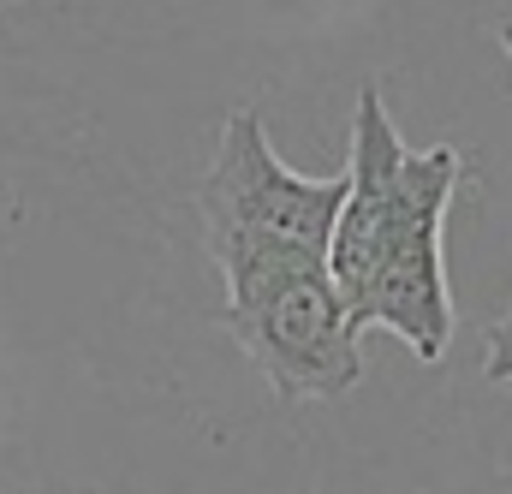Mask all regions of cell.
<instances>
[{
	"instance_id": "cell-1",
	"label": "cell",
	"mask_w": 512,
	"mask_h": 494,
	"mask_svg": "<svg viewBox=\"0 0 512 494\" xmlns=\"http://www.w3.org/2000/svg\"><path fill=\"white\" fill-rule=\"evenodd\" d=\"M346 203V173L304 179L292 173L251 108H233L221 125L215 161L197 191L203 245L215 268L239 262H322L334 215Z\"/></svg>"
},
{
	"instance_id": "cell-2",
	"label": "cell",
	"mask_w": 512,
	"mask_h": 494,
	"mask_svg": "<svg viewBox=\"0 0 512 494\" xmlns=\"http://www.w3.org/2000/svg\"><path fill=\"white\" fill-rule=\"evenodd\" d=\"M227 280V334L280 399H346L364 381L358 328L328 262H239Z\"/></svg>"
},
{
	"instance_id": "cell-3",
	"label": "cell",
	"mask_w": 512,
	"mask_h": 494,
	"mask_svg": "<svg viewBox=\"0 0 512 494\" xmlns=\"http://www.w3.org/2000/svg\"><path fill=\"white\" fill-rule=\"evenodd\" d=\"M459 179H465V155L453 143H435L423 155L405 149V161L393 173L382 233H376V250H370V280H364V298L352 310L358 334L364 328L399 334L417 352V364H441L447 334H453L441 227H447Z\"/></svg>"
},
{
	"instance_id": "cell-4",
	"label": "cell",
	"mask_w": 512,
	"mask_h": 494,
	"mask_svg": "<svg viewBox=\"0 0 512 494\" xmlns=\"http://www.w3.org/2000/svg\"><path fill=\"white\" fill-rule=\"evenodd\" d=\"M489 381H512V322H501L495 334H489Z\"/></svg>"
},
{
	"instance_id": "cell-5",
	"label": "cell",
	"mask_w": 512,
	"mask_h": 494,
	"mask_svg": "<svg viewBox=\"0 0 512 494\" xmlns=\"http://www.w3.org/2000/svg\"><path fill=\"white\" fill-rule=\"evenodd\" d=\"M507 54H512V24H507Z\"/></svg>"
},
{
	"instance_id": "cell-6",
	"label": "cell",
	"mask_w": 512,
	"mask_h": 494,
	"mask_svg": "<svg viewBox=\"0 0 512 494\" xmlns=\"http://www.w3.org/2000/svg\"><path fill=\"white\" fill-rule=\"evenodd\" d=\"M6 6H18V0H0V12H6Z\"/></svg>"
}]
</instances>
